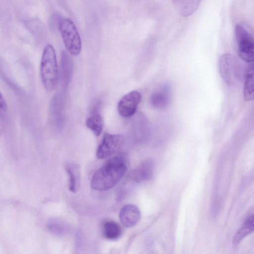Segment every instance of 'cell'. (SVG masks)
Segmentation results:
<instances>
[{"mask_svg": "<svg viewBox=\"0 0 254 254\" xmlns=\"http://www.w3.org/2000/svg\"><path fill=\"white\" fill-rule=\"evenodd\" d=\"M127 170L126 160L123 156L111 158L95 172L92 179L91 186L99 191L110 189L121 180Z\"/></svg>", "mask_w": 254, "mask_h": 254, "instance_id": "6da1fadb", "label": "cell"}, {"mask_svg": "<svg viewBox=\"0 0 254 254\" xmlns=\"http://www.w3.org/2000/svg\"><path fill=\"white\" fill-rule=\"evenodd\" d=\"M58 72L56 52L53 47L48 44L44 49L40 63L41 79L46 90L52 91L55 88Z\"/></svg>", "mask_w": 254, "mask_h": 254, "instance_id": "7a4b0ae2", "label": "cell"}, {"mask_svg": "<svg viewBox=\"0 0 254 254\" xmlns=\"http://www.w3.org/2000/svg\"><path fill=\"white\" fill-rule=\"evenodd\" d=\"M237 50L240 57L250 63L254 61V42L252 33L243 23H238L235 27Z\"/></svg>", "mask_w": 254, "mask_h": 254, "instance_id": "3957f363", "label": "cell"}, {"mask_svg": "<svg viewBox=\"0 0 254 254\" xmlns=\"http://www.w3.org/2000/svg\"><path fill=\"white\" fill-rule=\"evenodd\" d=\"M59 29L68 52L73 56L79 55L81 50V40L74 23L69 18L63 19L60 21Z\"/></svg>", "mask_w": 254, "mask_h": 254, "instance_id": "277c9868", "label": "cell"}, {"mask_svg": "<svg viewBox=\"0 0 254 254\" xmlns=\"http://www.w3.org/2000/svg\"><path fill=\"white\" fill-rule=\"evenodd\" d=\"M220 74L228 85H233L240 80L241 67L239 61L230 54L221 55L218 60Z\"/></svg>", "mask_w": 254, "mask_h": 254, "instance_id": "5b68a950", "label": "cell"}, {"mask_svg": "<svg viewBox=\"0 0 254 254\" xmlns=\"http://www.w3.org/2000/svg\"><path fill=\"white\" fill-rule=\"evenodd\" d=\"M124 141L123 135L106 133L97 150V157L106 159L112 156L120 149Z\"/></svg>", "mask_w": 254, "mask_h": 254, "instance_id": "8992f818", "label": "cell"}, {"mask_svg": "<svg viewBox=\"0 0 254 254\" xmlns=\"http://www.w3.org/2000/svg\"><path fill=\"white\" fill-rule=\"evenodd\" d=\"M141 100V94L137 91H132L122 97L118 103L117 110L121 116L129 118L132 116Z\"/></svg>", "mask_w": 254, "mask_h": 254, "instance_id": "52a82bcc", "label": "cell"}, {"mask_svg": "<svg viewBox=\"0 0 254 254\" xmlns=\"http://www.w3.org/2000/svg\"><path fill=\"white\" fill-rule=\"evenodd\" d=\"M172 94L171 86L168 82L161 83L152 93L151 105L155 108L164 109L169 105Z\"/></svg>", "mask_w": 254, "mask_h": 254, "instance_id": "ba28073f", "label": "cell"}, {"mask_svg": "<svg viewBox=\"0 0 254 254\" xmlns=\"http://www.w3.org/2000/svg\"><path fill=\"white\" fill-rule=\"evenodd\" d=\"M140 218V211L134 204H127L121 209L120 221L126 227L130 228L134 226L138 223Z\"/></svg>", "mask_w": 254, "mask_h": 254, "instance_id": "9c48e42d", "label": "cell"}, {"mask_svg": "<svg viewBox=\"0 0 254 254\" xmlns=\"http://www.w3.org/2000/svg\"><path fill=\"white\" fill-rule=\"evenodd\" d=\"M154 163L150 159L144 160L131 173L133 181L141 182L150 180L153 175Z\"/></svg>", "mask_w": 254, "mask_h": 254, "instance_id": "30bf717a", "label": "cell"}, {"mask_svg": "<svg viewBox=\"0 0 254 254\" xmlns=\"http://www.w3.org/2000/svg\"><path fill=\"white\" fill-rule=\"evenodd\" d=\"M254 228V214H251L246 218L243 224L234 236L233 239V245L235 246L239 245L245 237L253 232Z\"/></svg>", "mask_w": 254, "mask_h": 254, "instance_id": "8fae6325", "label": "cell"}, {"mask_svg": "<svg viewBox=\"0 0 254 254\" xmlns=\"http://www.w3.org/2000/svg\"><path fill=\"white\" fill-rule=\"evenodd\" d=\"M243 95L244 99L246 101H251L254 99V67L253 64L248 67L245 73Z\"/></svg>", "mask_w": 254, "mask_h": 254, "instance_id": "7c38bea8", "label": "cell"}, {"mask_svg": "<svg viewBox=\"0 0 254 254\" xmlns=\"http://www.w3.org/2000/svg\"><path fill=\"white\" fill-rule=\"evenodd\" d=\"M202 0H178L177 9L182 17L192 15L198 8Z\"/></svg>", "mask_w": 254, "mask_h": 254, "instance_id": "4fadbf2b", "label": "cell"}, {"mask_svg": "<svg viewBox=\"0 0 254 254\" xmlns=\"http://www.w3.org/2000/svg\"><path fill=\"white\" fill-rule=\"evenodd\" d=\"M103 234L107 239L115 240L119 238L122 233L120 225L116 222L108 220L103 224Z\"/></svg>", "mask_w": 254, "mask_h": 254, "instance_id": "5bb4252c", "label": "cell"}, {"mask_svg": "<svg viewBox=\"0 0 254 254\" xmlns=\"http://www.w3.org/2000/svg\"><path fill=\"white\" fill-rule=\"evenodd\" d=\"M85 125L95 136H99L103 127V121L101 115L97 112L93 113L86 120Z\"/></svg>", "mask_w": 254, "mask_h": 254, "instance_id": "9a60e30c", "label": "cell"}, {"mask_svg": "<svg viewBox=\"0 0 254 254\" xmlns=\"http://www.w3.org/2000/svg\"><path fill=\"white\" fill-rule=\"evenodd\" d=\"M65 170L69 179V190L72 192H75L78 187L79 174L78 168L72 164H68L65 166Z\"/></svg>", "mask_w": 254, "mask_h": 254, "instance_id": "2e32d148", "label": "cell"}, {"mask_svg": "<svg viewBox=\"0 0 254 254\" xmlns=\"http://www.w3.org/2000/svg\"><path fill=\"white\" fill-rule=\"evenodd\" d=\"M62 71L64 83H67L70 76L71 64L70 59L67 53L64 51L62 54Z\"/></svg>", "mask_w": 254, "mask_h": 254, "instance_id": "e0dca14e", "label": "cell"}, {"mask_svg": "<svg viewBox=\"0 0 254 254\" xmlns=\"http://www.w3.org/2000/svg\"><path fill=\"white\" fill-rule=\"evenodd\" d=\"M49 230L56 235H62L65 232V225L63 222L57 219H52L48 223Z\"/></svg>", "mask_w": 254, "mask_h": 254, "instance_id": "ac0fdd59", "label": "cell"}, {"mask_svg": "<svg viewBox=\"0 0 254 254\" xmlns=\"http://www.w3.org/2000/svg\"><path fill=\"white\" fill-rule=\"evenodd\" d=\"M7 104L5 99L0 91V116H4L7 112Z\"/></svg>", "mask_w": 254, "mask_h": 254, "instance_id": "d6986e66", "label": "cell"}]
</instances>
